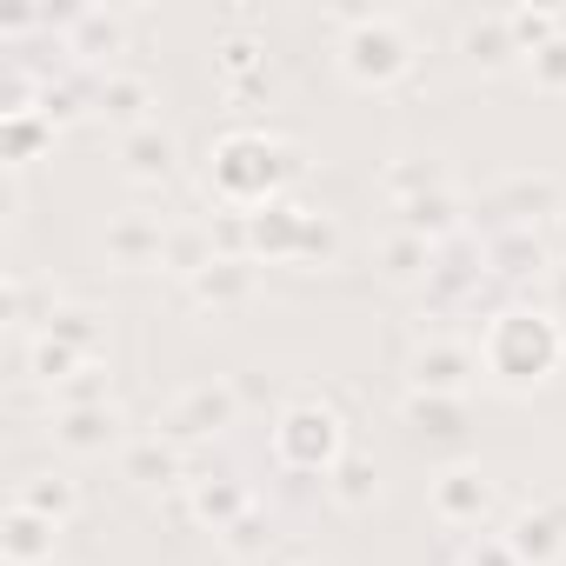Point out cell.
<instances>
[{
    "mask_svg": "<svg viewBox=\"0 0 566 566\" xmlns=\"http://www.w3.org/2000/svg\"><path fill=\"white\" fill-rule=\"evenodd\" d=\"M559 354H566L559 321H553V314H533V307H506V314H493L486 334H480V374H486L500 394H533V387H546L553 367H559Z\"/></svg>",
    "mask_w": 566,
    "mask_h": 566,
    "instance_id": "cell-1",
    "label": "cell"
},
{
    "mask_svg": "<svg viewBox=\"0 0 566 566\" xmlns=\"http://www.w3.org/2000/svg\"><path fill=\"white\" fill-rule=\"evenodd\" d=\"M334 28H340V67H347L354 87L387 94V87H400L413 74V41H407V21L400 14L354 8V14H334Z\"/></svg>",
    "mask_w": 566,
    "mask_h": 566,
    "instance_id": "cell-2",
    "label": "cell"
},
{
    "mask_svg": "<svg viewBox=\"0 0 566 566\" xmlns=\"http://www.w3.org/2000/svg\"><path fill=\"white\" fill-rule=\"evenodd\" d=\"M287 174H294L287 147L266 140V134H227V140L213 147V193H220L227 207H240V213L273 207L280 187H287Z\"/></svg>",
    "mask_w": 566,
    "mask_h": 566,
    "instance_id": "cell-3",
    "label": "cell"
},
{
    "mask_svg": "<svg viewBox=\"0 0 566 566\" xmlns=\"http://www.w3.org/2000/svg\"><path fill=\"white\" fill-rule=\"evenodd\" d=\"M273 460L287 467V473H334V467L347 460V427H340V413H334L321 394L287 400V413H280V427H273Z\"/></svg>",
    "mask_w": 566,
    "mask_h": 566,
    "instance_id": "cell-4",
    "label": "cell"
},
{
    "mask_svg": "<svg viewBox=\"0 0 566 566\" xmlns=\"http://www.w3.org/2000/svg\"><path fill=\"white\" fill-rule=\"evenodd\" d=\"M473 374H480V347H467V340H453V334H427V340L407 354L413 394H447V400H460Z\"/></svg>",
    "mask_w": 566,
    "mask_h": 566,
    "instance_id": "cell-5",
    "label": "cell"
},
{
    "mask_svg": "<svg viewBox=\"0 0 566 566\" xmlns=\"http://www.w3.org/2000/svg\"><path fill=\"white\" fill-rule=\"evenodd\" d=\"M433 513H440V526L473 533V526L493 513V473H486V467H473V460L447 467V473L433 480Z\"/></svg>",
    "mask_w": 566,
    "mask_h": 566,
    "instance_id": "cell-6",
    "label": "cell"
},
{
    "mask_svg": "<svg viewBox=\"0 0 566 566\" xmlns=\"http://www.w3.org/2000/svg\"><path fill=\"white\" fill-rule=\"evenodd\" d=\"M233 413H240L233 387H220V380H200V387H187L180 400H167V413H160V433H167V440L220 433V427H233Z\"/></svg>",
    "mask_w": 566,
    "mask_h": 566,
    "instance_id": "cell-7",
    "label": "cell"
},
{
    "mask_svg": "<svg viewBox=\"0 0 566 566\" xmlns=\"http://www.w3.org/2000/svg\"><path fill=\"white\" fill-rule=\"evenodd\" d=\"M520 566H559L566 559V513L559 506H520L500 533Z\"/></svg>",
    "mask_w": 566,
    "mask_h": 566,
    "instance_id": "cell-8",
    "label": "cell"
},
{
    "mask_svg": "<svg viewBox=\"0 0 566 566\" xmlns=\"http://www.w3.org/2000/svg\"><path fill=\"white\" fill-rule=\"evenodd\" d=\"M154 81L147 74H127V67H114V74H101V87H94V114L101 120H114V127H127V134H140V127H154Z\"/></svg>",
    "mask_w": 566,
    "mask_h": 566,
    "instance_id": "cell-9",
    "label": "cell"
},
{
    "mask_svg": "<svg viewBox=\"0 0 566 566\" xmlns=\"http://www.w3.org/2000/svg\"><path fill=\"white\" fill-rule=\"evenodd\" d=\"M67 54H74L81 67H101V61H107V74H114L120 54H127V21H120V14H74V21H67Z\"/></svg>",
    "mask_w": 566,
    "mask_h": 566,
    "instance_id": "cell-10",
    "label": "cell"
},
{
    "mask_svg": "<svg viewBox=\"0 0 566 566\" xmlns=\"http://www.w3.org/2000/svg\"><path fill=\"white\" fill-rule=\"evenodd\" d=\"M460 54H467V67H480V74H506V67L520 61L513 21H506V14H480V21H467V28H460Z\"/></svg>",
    "mask_w": 566,
    "mask_h": 566,
    "instance_id": "cell-11",
    "label": "cell"
},
{
    "mask_svg": "<svg viewBox=\"0 0 566 566\" xmlns=\"http://www.w3.org/2000/svg\"><path fill=\"white\" fill-rule=\"evenodd\" d=\"M120 160H127V180H140V187H160V180H174V167H180V140H174V134L154 120V127L127 134Z\"/></svg>",
    "mask_w": 566,
    "mask_h": 566,
    "instance_id": "cell-12",
    "label": "cell"
},
{
    "mask_svg": "<svg viewBox=\"0 0 566 566\" xmlns=\"http://www.w3.org/2000/svg\"><path fill=\"white\" fill-rule=\"evenodd\" d=\"M167 220H154V213H127V220H114L107 227V253L120 260V266H160L167 260Z\"/></svg>",
    "mask_w": 566,
    "mask_h": 566,
    "instance_id": "cell-13",
    "label": "cell"
},
{
    "mask_svg": "<svg viewBox=\"0 0 566 566\" xmlns=\"http://www.w3.org/2000/svg\"><path fill=\"white\" fill-rule=\"evenodd\" d=\"M54 440L67 447V453H107V447H120V407H67L61 420H54Z\"/></svg>",
    "mask_w": 566,
    "mask_h": 566,
    "instance_id": "cell-14",
    "label": "cell"
},
{
    "mask_svg": "<svg viewBox=\"0 0 566 566\" xmlns=\"http://www.w3.org/2000/svg\"><path fill=\"white\" fill-rule=\"evenodd\" d=\"M54 533H61L54 520L14 506V513H8V533H0V553H8V566H48V559H54Z\"/></svg>",
    "mask_w": 566,
    "mask_h": 566,
    "instance_id": "cell-15",
    "label": "cell"
},
{
    "mask_svg": "<svg viewBox=\"0 0 566 566\" xmlns=\"http://www.w3.org/2000/svg\"><path fill=\"white\" fill-rule=\"evenodd\" d=\"M187 294H193L200 307H240V301L253 294V260H213L207 273L187 280Z\"/></svg>",
    "mask_w": 566,
    "mask_h": 566,
    "instance_id": "cell-16",
    "label": "cell"
},
{
    "mask_svg": "<svg viewBox=\"0 0 566 566\" xmlns=\"http://www.w3.org/2000/svg\"><path fill=\"white\" fill-rule=\"evenodd\" d=\"M14 506H28V513H41V520L67 526V520H74V506H81V493H74V480H61V473H34V480L14 493Z\"/></svg>",
    "mask_w": 566,
    "mask_h": 566,
    "instance_id": "cell-17",
    "label": "cell"
},
{
    "mask_svg": "<svg viewBox=\"0 0 566 566\" xmlns=\"http://www.w3.org/2000/svg\"><path fill=\"white\" fill-rule=\"evenodd\" d=\"M380 273L400 280V287H407V280H420V273H433V240H420V233L400 227V233L380 247Z\"/></svg>",
    "mask_w": 566,
    "mask_h": 566,
    "instance_id": "cell-18",
    "label": "cell"
},
{
    "mask_svg": "<svg viewBox=\"0 0 566 566\" xmlns=\"http://www.w3.org/2000/svg\"><path fill=\"white\" fill-rule=\"evenodd\" d=\"M187 500H193V520H207L213 533H227V526L247 513V486H227V480H220V486H213V480H193Z\"/></svg>",
    "mask_w": 566,
    "mask_h": 566,
    "instance_id": "cell-19",
    "label": "cell"
},
{
    "mask_svg": "<svg viewBox=\"0 0 566 566\" xmlns=\"http://www.w3.org/2000/svg\"><path fill=\"white\" fill-rule=\"evenodd\" d=\"M334 500H340L347 513H367V506L380 500V473H374V460L347 453V460L334 467Z\"/></svg>",
    "mask_w": 566,
    "mask_h": 566,
    "instance_id": "cell-20",
    "label": "cell"
},
{
    "mask_svg": "<svg viewBox=\"0 0 566 566\" xmlns=\"http://www.w3.org/2000/svg\"><path fill=\"white\" fill-rule=\"evenodd\" d=\"M387 193L407 207V200L447 193V174H440V160H394V167H387Z\"/></svg>",
    "mask_w": 566,
    "mask_h": 566,
    "instance_id": "cell-21",
    "label": "cell"
},
{
    "mask_svg": "<svg viewBox=\"0 0 566 566\" xmlns=\"http://www.w3.org/2000/svg\"><path fill=\"white\" fill-rule=\"evenodd\" d=\"M127 473L140 480V486H174L180 480V453H174V440H140L134 453H127Z\"/></svg>",
    "mask_w": 566,
    "mask_h": 566,
    "instance_id": "cell-22",
    "label": "cell"
},
{
    "mask_svg": "<svg viewBox=\"0 0 566 566\" xmlns=\"http://www.w3.org/2000/svg\"><path fill=\"white\" fill-rule=\"evenodd\" d=\"M506 21H513V41H520V54H526V61H533L546 41H559V34H566V14H553V8H513Z\"/></svg>",
    "mask_w": 566,
    "mask_h": 566,
    "instance_id": "cell-23",
    "label": "cell"
},
{
    "mask_svg": "<svg viewBox=\"0 0 566 566\" xmlns=\"http://www.w3.org/2000/svg\"><path fill=\"white\" fill-rule=\"evenodd\" d=\"M400 413L413 433H460V400H447V394H407Z\"/></svg>",
    "mask_w": 566,
    "mask_h": 566,
    "instance_id": "cell-24",
    "label": "cell"
},
{
    "mask_svg": "<svg viewBox=\"0 0 566 566\" xmlns=\"http://www.w3.org/2000/svg\"><path fill=\"white\" fill-rule=\"evenodd\" d=\"M400 213H407V233H420V240H440V233H453V227H460V213H453V193L407 200Z\"/></svg>",
    "mask_w": 566,
    "mask_h": 566,
    "instance_id": "cell-25",
    "label": "cell"
},
{
    "mask_svg": "<svg viewBox=\"0 0 566 566\" xmlns=\"http://www.w3.org/2000/svg\"><path fill=\"white\" fill-rule=\"evenodd\" d=\"M526 81H533L539 94H566V34H559V41H546V48L526 61Z\"/></svg>",
    "mask_w": 566,
    "mask_h": 566,
    "instance_id": "cell-26",
    "label": "cell"
},
{
    "mask_svg": "<svg viewBox=\"0 0 566 566\" xmlns=\"http://www.w3.org/2000/svg\"><path fill=\"white\" fill-rule=\"evenodd\" d=\"M253 61H260V48H253V41H240V34H233V41H220V74H227L233 87H240V74H247Z\"/></svg>",
    "mask_w": 566,
    "mask_h": 566,
    "instance_id": "cell-27",
    "label": "cell"
},
{
    "mask_svg": "<svg viewBox=\"0 0 566 566\" xmlns=\"http://www.w3.org/2000/svg\"><path fill=\"white\" fill-rule=\"evenodd\" d=\"M467 566H520V559L506 539H480V546H467Z\"/></svg>",
    "mask_w": 566,
    "mask_h": 566,
    "instance_id": "cell-28",
    "label": "cell"
},
{
    "mask_svg": "<svg viewBox=\"0 0 566 566\" xmlns=\"http://www.w3.org/2000/svg\"><path fill=\"white\" fill-rule=\"evenodd\" d=\"M301 566H314V559H301Z\"/></svg>",
    "mask_w": 566,
    "mask_h": 566,
    "instance_id": "cell-29",
    "label": "cell"
}]
</instances>
